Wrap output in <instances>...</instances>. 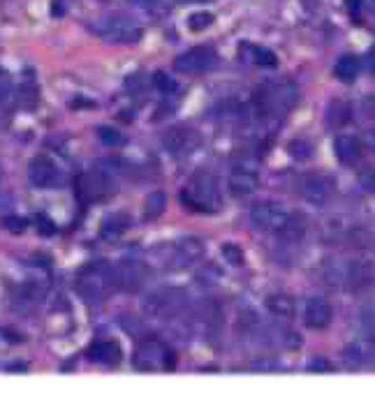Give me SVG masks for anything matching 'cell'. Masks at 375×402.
I'll use <instances>...</instances> for the list:
<instances>
[{
  "instance_id": "cell-37",
  "label": "cell",
  "mask_w": 375,
  "mask_h": 402,
  "mask_svg": "<svg viewBox=\"0 0 375 402\" xmlns=\"http://www.w3.org/2000/svg\"><path fill=\"white\" fill-rule=\"evenodd\" d=\"M132 5H137V8H144V10H153L160 5V0H130Z\"/></svg>"
},
{
  "instance_id": "cell-42",
  "label": "cell",
  "mask_w": 375,
  "mask_h": 402,
  "mask_svg": "<svg viewBox=\"0 0 375 402\" xmlns=\"http://www.w3.org/2000/svg\"><path fill=\"white\" fill-rule=\"evenodd\" d=\"M345 3H347V8H350V10H352V12H354V10H359V5H361V0H345Z\"/></svg>"
},
{
  "instance_id": "cell-38",
  "label": "cell",
  "mask_w": 375,
  "mask_h": 402,
  "mask_svg": "<svg viewBox=\"0 0 375 402\" xmlns=\"http://www.w3.org/2000/svg\"><path fill=\"white\" fill-rule=\"evenodd\" d=\"M364 111L368 113V116H375V95L364 100Z\"/></svg>"
},
{
  "instance_id": "cell-36",
  "label": "cell",
  "mask_w": 375,
  "mask_h": 402,
  "mask_svg": "<svg viewBox=\"0 0 375 402\" xmlns=\"http://www.w3.org/2000/svg\"><path fill=\"white\" fill-rule=\"evenodd\" d=\"M308 370H322V372H329L332 366H329L324 359H313V361H308Z\"/></svg>"
},
{
  "instance_id": "cell-27",
  "label": "cell",
  "mask_w": 375,
  "mask_h": 402,
  "mask_svg": "<svg viewBox=\"0 0 375 402\" xmlns=\"http://www.w3.org/2000/svg\"><path fill=\"white\" fill-rule=\"evenodd\" d=\"M98 139L105 146H109V148H116V146H120L125 142L123 132H118L116 127H111V125H100L98 127Z\"/></svg>"
},
{
  "instance_id": "cell-6",
  "label": "cell",
  "mask_w": 375,
  "mask_h": 402,
  "mask_svg": "<svg viewBox=\"0 0 375 402\" xmlns=\"http://www.w3.org/2000/svg\"><path fill=\"white\" fill-rule=\"evenodd\" d=\"M202 254H204V245L197 238H186V241H176V243H164L160 247H156L151 252V257L156 259L158 266L169 268V271H181V268H188L195 261H200Z\"/></svg>"
},
{
  "instance_id": "cell-33",
  "label": "cell",
  "mask_w": 375,
  "mask_h": 402,
  "mask_svg": "<svg viewBox=\"0 0 375 402\" xmlns=\"http://www.w3.org/2000/svg\"><path fill=\"white\" fill-rule=\"evenodd\" d=\"M3 227L12 234H23L26 232V227H28V220L26 218H17V215H8V218H3Z\"/></svg>"
},
{
  "instance_id": "cell-12",
  "label": "cell",
  "mask_w": 375,
  "mask_h": 402,
  "mask_svg": "<svg viewBox=\"0 0 375 402\" xmlns=\"http://www.w3.org/2000/svg\"><path fill=\"white\" fill-rule=\"evenodd\" d=\"M160 144L169 155H188L200 146V132L188 125H174L160 137Z\"/></svg>"
},
{
  "instance_id": "cell-21",
  "label": "cell",
  "mask_w": 375,
  "mask_h": 402,
  "mask_svg": "<svg viewBox=\"0 0 375 402\" xmlns=\"http://www.w3.org/2000/svg\"><path fill=\"white\" fill-rule=\"evenodd\" d=\"M130 225H132V220L128 213H114L109 218H105L103 227H100V236H103L105 241H114L128 232Z\"/></svg>"
},
{
  "instance_id": "cell-2",
  "label": "cell",
  "mask_w": 375,
  "mask_h": 402,
  "mask_svg": "<svg viewBox=\"0 0 375 402\" xmlns=\"http://www.w3.org/2000/svg\"><path fill=\"white\" fill-rule=\"evenodd\" d=\"M299 102V88L290 81H276V84L259 86L253 95V107L264 118H281L290 113Z\"/></svg>"
},
{
  "instance_id": "cell-28",
  "label": "cell",
  "mask_w": 375,
  "mask_h": 402,
  "mask_svg": "<svg viewBox=\"0 0 375 402\" xmlns=\"http://www.w3.org/2000/svg\"><path fill=\"white\" fill-rule=\"evenodd\" d=\"M215 21V16L211 12H195V14L188 16V28L193 30V33H202V30L211 28Z\"/></svg>"
},
{
  "instance_id": "cell-3",
  "label": "cell",
  "mask_w": 375,
  "mask_h": 402,
  "mask_svg": "<svg viewBox=\"0 0 375 402\" xmlns=\"http://www.w3.org/2000/svg\"><path fill=\"white\" fill-rule=\"evenodd\" d=\"M181 201L186 203V208L197 210V213H215V210H220L222 194L215 176H211L208 171H197L183 188Z\"/></svg>"
},
{
  "instance_id": "cell-30",
  "label": "cell",
  "mask_w": 375,
  "mask_h": 402,
  "mask_svg": "<svg viewBox=\"0 0 375 402\" xmlns=\"http://www.w3.org/2000/svg\"><path fill=\"white\" fill-rule=\"evenodd\" d=\"M290 155L294 159H308L313 155V146L308 142H303V139H294V142L290 144Z\"/></svg>"
},
{
  "instance_id": "cell-7",
  "label": "cell",
  "mask_w": 375,
  "mask_h": 402,
  "mask_svg": "<svg viewBox=\"0 0 375 402\" xmlns=\"http://www.w3.org/2000/svg\"><path fill=\"white\" fill-rule=\"evenodd\" d=\"M77 291L86 303H100L111 291L109 282V266L107 264H91L79 273L77 278Z\"/></svg>"
},
{
  "instance_id": "cell-8",
  "label": "cell",
  "mask_w": 375,
  "mask_h": 402,
  "mask_svg": "<svg viewBox=\"0 0 375 402\" xmlns=\"http://www.w3.org/2000/svg\"><path fill=\"white\" fill-rule=\"evenodd\" d=\"M149 278V266L139 259H123L109 266V282L114 291H139Z\"/></svg>"
},
{
  "instance_id": "cell-32",
  "label": "cell",
  "mask_w": 375,
  "mask_h": 402,
  "mask_svg": "<svg viewBox=\"0 0 375 402\" xmlns=\"http://www.w3.org/2000/svg\"><path fill=\"white\" fill-rule=\"evenodd\" d=\"M153 84H156L158 91H162L164 95H171V93L176 91V88H179V86H176V81L171 79V76L164 74V72H158V74L153 76Z\"/></svg>"
},
{
  "instance_id": "cell-16",
  "label": "cell",
  "mask_w": 375,
  "mask_h": 402,
  "mask_svg": "<svg viewBox=\"0 0 375 402\" xmlns=\"http://www.w3.org/2000/svg\"><path fill=\"white\" fill-rule=\"evenodd\" d=\"M227 188H230V194L237 197V199L250 197L259 188L257 171L250 167H234L230 171V178H227Z\"/></svg>"
},
{
  "instance_id": "cell-18",
  "label": "cell",
  "mask_w": 375,
  "mask_h": 402,
  "mask_svg": "<svg viewBox=\"0 0 375 402\" xmlns=\"http://www.w3.org/2000/svg\"><path fill=\"white\" fill-rule=\"evenodd\" d=\"M334 153H336V157H339L343 164L352 167V164H357L361 159L364 144H361V139H357V137L341 134V137H336V142H334Z\"/></svg>"
},
{
  "instance_id": "cell-35",
  "label": "cell",
  "mask_w": 375,
  "mask_h": 402,
  "mask_svg": "<svg viewBox=\"0 0 375 402\" xmlns=\"http://www.w3.org/2000/svg\"><path fill=\"white\" fill-rule=\"evenodd\" d=\"M54 225V222L52 220H47V218H37V229H40V232L42 234H54L56 232V227H52Z\"/></svg>"
},
{
  "instance_id": "cell-31",
  "label": "cell",
  "mask_w": 375,
  "mask_h": 402,
  "mask_svg": "<svg viewBox=\"0 0 375 402\" xmlns=\"http://www.w3.org/2000/svg\"><path fill=\"white\" fill-rule=\"evenodd\" d=\"M12 91H14V84H12V76L0 67V104H8L12 98Z\"/></svg>"
},
{
  "instance_id": "cell-26",
  "label": "cell",
  "mask_w": 375,
  "mask_h": 402,
  "mask_svg": "<svg viewBox=\"0 0 375 402\" xmlns=\"http://www.w3.org/2000/svg\"><path fill=\"white\" fill-rule=\"evenodd\" d=\"M164 206H167V197H164L162 192H151L144 201V218L146 220L160 218V215L164 213Z\"/></svg>"
},
{
  "instance_id": "cell-25",
  "label": "cell",
  "mask_w": 375,
  "mask_h": 402,
  "mask_svg": "<svg viewBox=\"0 0 375 402\" xmlns=\"http://www.w3.org/2000/svg\"><path fill=\"white\" fill-rule=\"evenodd\" d=\"M334 74H336V79L343 81V84H352L359 76V60L354 58V56H343V58L336 63Z\"/></svg>"
},
{
  "instance_id": "cell-24",
  "label": "cell",
  "mask_w": 375,
  "mask_h": 402,
  "mask_svg": "<svg viewBox=\"0 0 375 402\" xmlns=\"http://www.w3.org/2000/svg\"><path fill=\"white\" fill-rule=\"evenodd\" d=\"M241 54H250L246 56V60H253L255 65H262V67H273L276 65V54L264 47H255V44H244V47L239 49ZM244 58V56H241Z\"/></svg>"
},
{
  "instance_id": "cell-19",
  "label": "cell",
  "mask_w": 375,
  "mask_h": 402,
  "mask_svg": "<svg viewBox=\"0 0 375 402\" xmlns=\"http://www.w3.org/2000/svg\"><path fill=\"white\" fill-rule=\"evenodd\" d=\"M88 361L93 363H103V366H118L120 363V344L116 340H100V342H93L91 347H88Z\"/></svg>"
},
{
  "instance_id": "cell-4",
  "label": "cell",
  "mask_w": 375,
  "mask_h": 402,
  "mask_svg": "<svg viewBox=\"0 0 375 402\" xmlns=\"http://www.w3.org/2000/svg\"><path fill=\"white\" fill-rule=\"evenodd\" d=\"M91 28L95 35L111 44H137L144 35L142 23L125 12H109V14L98 16Z\"/></svg>"
},
{
  "instance_id": "cell-22",
  "label": "cell",
  "mask_w": 375,
  "mask_h": 402,
  "mask_svg": "<svg viewBox=\"0 0 375 402\" xmlns=\"http://www.w3.org/2000/svg\"><path fill=\"white\" fill-rule=\"evenodd\" d=\"M324 118H327L329 127H343L350 123V118H352V107H350V102L345 100H332Z\"/></svg>"
},
{
  "instance_id": "cell-44",
  "label": "cell",
  "mask_w": 375,
  "mask_h": 402,
  "mask_svg": "<svg viewBox=\"0 0 375 402\" xmlns=\"http://www.w3.org/2000/svg\"><path fill=\"white\" fill-rule=\"evenodd\" d=\"M373 10H375V0H373Z\"/></svg>"
},
{
  "instance_id": "cell-10",
  "label": "cell",
  "mask_w": 375,
  "mask_h": 402,
  "mask_svg": "<svg viewBox=\"0 0 375 402\" xmlns=\"http://www.w3.org/2000/svg\"><path fill=\"white\" fill-rule=\"evenodd\" d=\"M218 65V56L211 47H193L174 60V69L181 74H204Z\"/></svg>"
},
{
  "instance_id": "cell-15",
  "label": "cell",
  "mask_w": 375,
  "mask_h": 402,
  "mask_svg": "<svg viewBox=\"0 0 375 402\" xmlns=\"http://www.w3.org/2000/svg\"><path fill=\"white\" fill-rule=\"evenodd\" d=\"M30 183L40 190H52L61 183V169L54 159H49L47 155H37L33 162H30L28 169Z\"/></svg>"
},
{
  "instance_id": "cell-23",
  "label": "cell",
  "mask_w": 375,
  "mask_h": 402,
  "mask_svg": "<svg viewBox=\"0 0 375 402\" xmlns=\"http://www.w3.org/2000/svg\"><path fill=\"white\" fill-rule=\"evenodd\" d=\"M266 310L271 312L273 317L281 319H290L294 317V301L285 293H273V296L266 298Z\"/></svg>"
},
{
  "instance_id": "cell-9",
  "label": "cell",
  "mask_w": 375,
  "mask_h": 402,
  "mask_svg": "<svg viewBox=\"0 0 375 402\" xmlns=\"http://www.w3.org/2000/svg\"><path fill=\"white\" fill-rule=\"evenodd\" d=\"M132 366H135L139 372H158V370L174 368V359H171V352L167 344L151 337V340H144L137 347L135 356H132Z\"/></svg>"
},
{
  "instance_id": "cell-11",
  "label": "cell",
  "mask_w": 375,
  "mask_h": 402,
  "mask_svg": "<svg viewBox=\"0 0 375 402\" xmlns=\"http://www.w3.org/2000/svg\"><path fill=\"white\" fill-rule=\"evenodd\" d=\"M288 218V210H285L283 203L264 199L257 201L255 206L250 208V222L257 232H278L281 225Z\"/></svg>"
},
{
  "instance_id": "cell-40",
  "label": "cell",
  "mask_w": 375,
  "mask_h": 402,
  "mask_svg": "<svg viewBox=\"0 0 375 402\" xmlns=\"http://www.w3.org/2000/svg\"><path fill=\"white\" fill-rule=\"evenodd\" d=\"M366 67L371 69V72H375V47L368 51V58H366Z\"/></svg>"
},
{
  "instance_id": "cell-41",
  "label": "cell",
  "mask_w": 375,
  "mask_h": 402,
  "mask_svg": "<svg viewBox=\"0 0 375 402\" xmlns=\"http://www.w3.org/2000/svg\"><path fill=\"white\" fill-rule=\"evenodd\" d=\"M63 0H54V10H52V14L56 16V14H63Z\"/></svg>"
},
{
  "instance_id": "cell-14",
  "label": "cell",
  "mask_w": 375,
  "mask_h": 402,
  "mask_svg": "<svg viewBox=\"0 0 375 402\" xmlns=\"http://www.w3.org/2000/svg\"><path fill=\"white\" fill-rule=\"evenodd\" d=\"M297 190L301 194V199H306L313 206H324L332 197V183L322 174H303L299 178Z\"/></svg>"
},
{
  "instance_id": "cell-1",
  "label": "cell",
  "mask_w": 375,
  "mask_h": 402,
  "mask_svg": "<svg viewBox=\"0 0 375 402\" xmlns=\"http://www.w3.org/2000/svg\"><path fill=\"white\" fill-rule=\"evenodd\" d=\"M123 167L125 164L118 157L98 159V164H93V169L81 174L77 183V192L84 199H103V197L111 194L116 190L120 176L125 174Z\"/></svg>"
},
{
  "instance_id": "cell-39",
  "label": "cell",
  "mask_w": 375,
  "mask_h": 402,
  "mask_svg": "<svg viewBox=\"0 0 375 402\" xmlns=\"http://www.w3.org/2000/svg\"><path fill=\"white\" fill-rule=\"evenodd\" d=\"M361 144H366L368 148L375 150V130H368V132L364 134V142H361Z\"/></svg>"
},
{
  "instance_id": "cell-29",
  "label": "cell",
  "mask_w": 375,
  "mask_h": 402,
  "mask_svg": "<svg viewBox=\"0 0 375 402\" xmlns=\"http://www.w3.org/2000/svg\"><path fill=\"white\" fill-rule=\"evenodd\" d=\"M220 252H222V257H225V261L230 266H244L246 254H244V250H241L237 243H225L220 247Z\"/></svg>"
},
{
  "instance_id": "cell-5",
  "label": "cell",
  "mask_w": 375,
  "mask_h": 402,
  "mask_svg": "<svg viewBox=\"0 0 375 402\" xmlns=\"http://www.w3.org/2000/svg\"><path fill=\"white\" fill-rule=\"evenodd\" d=\"M188 305V293L179 289V287H162L149 293L144 298L142 310L149 319H160V322H169V319L181 317V312Z\"/></svg>"
},
{
  "instance_id": "cell-17",
  "label": "cell",
  "mask_w": 375,
  "mask_h": 402,
  "mask_svg": "<svg viewBox=\"0 0 375 402\" xmlns=\"http://www.w3.org/2000/svg\"><path fill=\"white\" fill-rule=\"evenodd\" d=\"M332 317H334V310L324 298H308L306 301V308H303V322H306L308 328H315V331L327 328L329 324H332Z\"/></svg>"
},
{
  "instance_id": "cell-13",
  "label": "cell",
  "mask_w": 375,
  "mask_h": 402,
  "mask_svg": "<svg viewBox=\"0 0 375 402\" xmlns=\"http://www.w3.org/2000/svg\"><path fill=\"white\" fill-rule=\"evenodd\" d=\"M343 284L350 291H366L375 284V266L368 259H352L343 266Z\"/></svg>"
},
{
  "instance_id": "cell-43",
  "label": "cell",
  "mask_w": 375,
  "mask_h": 402,
  "mask_svg": "<svg viewBox=\"0 0 375 402\" xmlns=\"http://www.w3.org/2000/svg\"><path fill=\"white\" fill-rule=\"evenodd\" d=\"M195 3H211V0H195Z\"/></svg>"
},
{
  "instance_id": "cell-34",
  "label": "cell",
  "mask_w": 375,
  "mask_h": 402,
  "mask_svg": "<svg viewBox=\"0 0 375 402\" xmlns=\"http://www.w3.org/2000/svg\"><path fill=\"white\" fill-rule=\"evenodd\" d=\"M359 185L366 194H375V167H368L359 174Z\"/></svg>"
},
{
  "instance_id": "cell-20",
  "label": "cell",
  "mask_w": 375,
  "mask_h": 402,
  "mask_svg": "<svg viewBox=\"0 0 375 402\" xmlns=\"http://www.w3.org/2000/svg\"><path fill=\"white\" fill-rule=\"evenodd\" d=\"M306 218L299 213H288V218H285V222L281 225V229H278V238L283 241V243H299V241L306 236Z\"/></svg>"
}]
</instances>
